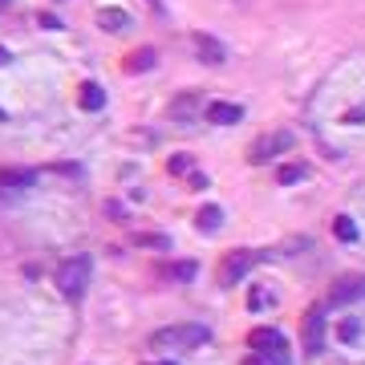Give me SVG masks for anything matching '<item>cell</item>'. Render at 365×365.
I'll return each mask as SVG.
<instances>
[{"label": "cell", "instance_id": "9", "mask_svg": "<svg viewBox=\"0 0 365 365\" xmlns=\"http://www.w3.org/2000/svg\"><path fill=\"white\" fill-rule=\"evenodd\" d=\"M195 57L203 65H224L228 61V49H224V41H215L211 33H195Z\"/></svg>", "mask_w": 365, "mask_h": 365}, {"label": "cell", "instance_id": "10", "mask_svg": "<svg viewBox=\"0 0 365 365\" xmlns=\"http://www.w3.org/2000/svg\"><path fill=\"white\" fill-rule=\"evenodd\" d=\"M239 118H244V106H235V102H211L207 106V122H215V126H231Z\"/></svg>", "mask_w": 365, "mask_h": 365}, {"label": "cell", "instance_id": "16", "mask_svg": "<svg viewBox=\"0 0 365 365\" xmlns=\"http://www.w3.org/2000/svg\"><path fill=\"white\" fill-rule=\"evenodd\" d=\"M333 235H337V239H345V244H353V239H357V224H353L349 215H337V224H333Z\"/></svg>", "mask_w": 365, "mask_h": 365}, {"label": "cell", "instance_id": "2", "mask_svg": "<svg viewBox=\"0 0 365 365\" xmlns=\"http://www.w3.org/2000/svg\"><path fill=\"white\" fill-rule=\"evenodd\" d=\"M211 337V329L207 325H167V329H158L154 337H150V345L154 349H195V345H203Z\"/></svg>", "mask_w": 365, "mask_h": 365}, {"label": "cell", "instance_id": "12", "mask_svg": "<svg viewBox=\"0 0 365 365\" xmlns=\"http://www.w3.org/2000/svg\"><path fill=\"white\" fill-rule=\"evenodd\" d=\"M195 114H199V93H182V97H175V106H171V118H175L179 126H187Z\"/></svg>", "mask_w": 365, "mask_h": 365}, {"label": "cell", "instance_id": "18", "mask_svg": "<svg viewBox=\"0 0 365 365\" xmlns=\"http://www.w3.org/2000/svg\"><path fill=\"white\" fill-rule=\"evenodd\" d=\"M171 276H175V280H191V276H195V264H175Z\"/></svg>", "mask_w": 365, "mask_h": 365}, {"label": "cell", "instance_id": "11", "mask_svg": "<svg viewBox=\"0 0 365 365\" xmlns=\"http://www.w3.org/2000/svg\"><path fill=\"white\" fill-rule=\"evenodd\" d=\"M97 25H102L106 33H122V29L130 25V12H126V8H97Z\"/></svg>", "mask_w": 365, "mask_h": 365}, {"label": "cell", "instance_id": "4", "mask_svg": "<svg viewBox=\"0 0 365 365\" xmlns=\"http://www.w3.org/2000/svg\"><path fill=\"white\" fill-rule=\"evenodd\" d=\"M296 146V138H292V130H272V134H260L256 142H252V163H272L276 154H284V150H292Z\"/></svg>", "mask_w": 365, "mask_h": 365}, {"label": "cell", "instance_id": "15", "mask_svg": "<svg viewBox=\"0 0 365 365\" xmlns=\"http://www.w3.org/2000/svg\"><path fill=\"white\" fill-rule=\"evenodd\" d=\"M146 69H154V49H138L126 61V73H146Z\"/></svg>", "mask_w": 365, "mask_h": 365}, {"label": "cell", "instance_id": "8", "mask_svg": "<svg viewBox=\"0 0 365 365\" xmlns=\"http://www.w3.org/2000/svg\"><path fill=\"white\" fill-rule=\"evenodd\" d=\"M256 260H260V252H248V248H244V252H231L228 264H224V284H239L244 276L252 272Z\"/></svg>", "mask_w": 365, "mask_h": 365}, {"label": "cell", "instance_id": "3", "mask_svg": "<svg viewBox=\"0 0 365 365\" xmlns=\"http://www.w3.org/2000/svg\"><path fill=\"white\" fill-rule=\"evenodd\" d=\"M252 345H256L252 365H288V362H292L288 341H284L276 329H256V333H252Z\"/></svg>", "mask_w": 365, "mask_h": 365}, {"label": "cell", "instance_id": "6", "mask_svg": "<svg viewBox=\"0 0 365 365\" xmlns=\"http://www.w3.org/2000/svg\"><path fill=\"white\" fill-rule=\"evenodd\" d=\"M365 296V276H341L333 288H329V305L341 309V305H353Z\"/></svg>", "mask_w": 365, "mask_h": 365}, {"label": "cell", "instance_id": "1", "mask_svg": "<svg viewBox=\"0 0 365 365\" xmlns=\"http://www.w3.org/2000/svg\"><path fill=\"white\" fill-rule=\"evenodd\" d=\"M90 276H93V260L86 252H82V256H69V260L61 264V272H57L61 296H65V301H82L86 288H90Z\"/></svg>", "mask_w": 365, "mask_h": 365}, {"label": "cell", "instance_id": "13", "mask_svg": "<svg viewBox=\"0 0 365 365\" xmlns=\"http://www.w3.org/2000/svg\"><path fill=\"white\" fill-rule=\"evenodd\" d=\"M78 106H82V110H102V106H106V90H102V86H97V82H86V86H82V93H78Z\"/></svg>", "mask_w": 365, "mask_h": 365}, {"label": "cell", "instance_id": "17", "mask_svg": "<svg viewBox=\"0 0 365 365\" xmlns=\"http://www.w3.org/2000/svg\"><path fill=\"white\" fill-rule=\"evenodd\" d=\"M305 175H309V171H305L301 163H292V167H280V175H276V179H280V182H284V187H288V182L305 179Z\"/></svg>", "mask_w": 365, "mask_h": 365}, {"label": "cell", "instance_id": "19", "mask_svg": "<svg viewBox=\"0 0 365 365\" xmlns=\"http://www.w3.org/2000/svg\"><path fill=\"white\" fill-rule=\"evenodd\" d=\"M353 337H357V320H345L341 325V341H353Z\"/></svg>", "mask_w": 365, "mask_h": 365}, {"label": "cell", "instance_id": "20", "mask_svg": "<svg viewBox=\"0 0 365 365\" xmlns=\"http://www.w3.org/2000/svg\"><path fill=\"white\" fill-rule=\"evenodd\" d=\"M8 61H12V57H8V49H0V65H8Z\"/></svg>", "mask_w": 365, "mask_h": 365}, {"label": "cell", "instance_id": "7", "mask_svg": "<svg viewBox=\"0 0 365 365\" xmlns=\"http://www.w3.org/2000/svg\"><path fill=\"white\" fill-rule=\"evenodd\" d=\"M33 182H37V175L25 171V167H16V171H0V199H21L25 191H33Z\"/></svg>", "mask_w": 365, "mask_h": 365}, {"label": "cell", "instance_id": "21", "mask_svg": "<svg viewBox=\"0 0 365 365\" xmlns=\"http://www.w3.org/2000/svg\"><path fill=\"white\" fill-rule=\"evenodd\" d=\"M154 365H171V362H154Z\"/></svg>", "mask_w": 365, "mask_h": 365}, {"label": "cell", "instance_id": "14", "mask_svg": "<svg viewBox=\"0 0 365 365\" xmlns=\"http://www.w3.org/2000/svg\"><path fill=\"white\" fill-rule=\"evenodd\" d=\"M195 224H199V231H220V224H224V211L220 207H199V215H195Z\"/></svg>", "mask_w": 365, "mask_h": 365}, {"label": "cell", "instance_id": "5", "mask_svg": "<svg viewBox=\"0 0 365 365\" xmlns=\"http://www.w3.org/2000/svg\"><path fill=\"white\" fill-rule=\"evenodd\" d=\"M301 337H305V357H317L325 349V309L320 305L305 313V333Z\"/></svg>", "mask_w": 365, "mask_h": 365}]
</instances>
